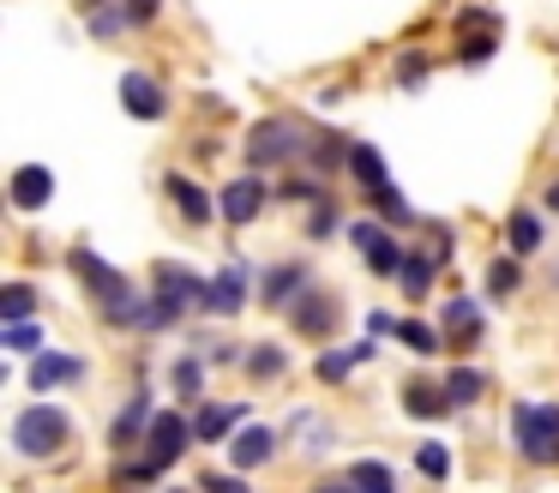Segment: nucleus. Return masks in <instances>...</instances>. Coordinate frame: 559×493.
I'll return each instance as SVG.
<instances>
[{
	"label": "nucleus",
	"instance_id": "nucleus-1",
	"mask_svg": "<svg viewBox=\"0 0 559 493\" xmlns=\"http://www.w3.org/2000/svg\"><path fill=\"white\" fill-rule=\"evenodd\" d=\"M67 265H73V271L85 277L91 301H97V313L115 325V331H139V313H145V289L127 283V277L115 271V265H103L91 247H73V253H67Z\"/></svg>",
	"mask_w": 559,
	"mask_h": 493
},
{
	"label": "nucleus",
	"instance_id": "nucleus-2",
	"mask_svg": "<svg viewBox=\"0 0 559 493\" xmlns=\"http://www.w3.org/2000/svg\"><path fill=\"white\" fill-rule=\"evenodd\" d=\"M511 445H518L523 463H559V403H511Z\"/></svg>",
	"mask_w": 559,
	"mask_h": 493
},
{
	"label": "nucleus",
	"instance_id": "nucleus-3",
	"mask_svg": "<svg viewBox=\"0 0 559 493\" xmlns=\"http://www.w3.org/2000/svg\"><path fill=\"white\" fill-rule=\"evenodd\" d=\"M307 144H313V132H301L289 115H265L247 132V163L253 168H289L307 156Z\"/></svg>",
	"mask_w": 559,
	"mask_h": 493
},
{
	"label": "nucleus",
	"instance_id": "nucleus-4",
	"mask_svg": "<svg viewBox=\"0 0 559 493\" xmlns=\"http://www.w3.org/2000/svg\"><path fill=\"white\" fill-rule=\"evenodd\" d=\"M67 433H73L67 409L37 403V409H25V415L13 421V451L19 457H49V451H61V445H67Z\"/></svg>",
	"mask_w": 559,
	"mask_h": 493
},
{
	"label": "nucleus",
	"instance_id": "nucleus-5",
	"mask_svg": "<svg viewBox=\"0 0 559 493\" xmlns=\"http://www.w3.org/2000/svg\"><path fill=\"white\" fill-rule=\"evenodd\" d=\"M349 247L361 253L367 271L385 277V283H397L403 259H409V253L397 247V235H391V223H379V216H361V223H349Z\"/></svg>",
	"mask_w": 559,
	"mask_h": 493
},
{
	"label": "nucleus",
	"instance_id": "nucleus-6",
	"mask_svg": "<svg viewBox=\"0 0 559 493\" xmlns=\"http://www.w3.org/2000/svg\"><path fill=\"white\" fill-rule=\"evenodd\" d=\"M187 439H199L193 421H187L181 409H157V421H151V433H145V457L157 469H175L181 451H187Z\"/></svg>",
	"mask_w": 559,
	"mask_h": 493
},
{
	"label": "nucleus",
	"instance_id": "nucleus-7",
	"mask_svg": "<svg viewBox=\"0 0 559 493\" xmlns=\"http://www.w3.org/2000/svg\"><path fill=\"white\" fill-rule=\"evenodd\" d=\"M271 192H277V187H265V180H259V168H253V175H235L229 187L217 192V216H223L229 228H241V223H253V216L265 211Z\"/></svg>",
	"mask_w": 559,
	"mask_h": 493
},
{
	"label": "nucleus",
	"instance_id": "nucleus-8",
	"mask_svg": "<svg viewBox=\"0 0 559 493\" xmlns=\"http://www.w3.org/2000/svg\"><path fill=\"white\" fill-rule=\"evenodd\" d=\"M253 265L247 259H235V265H223L217 277H211V295H205V313H217V319H229V313H241L247 301H253Z\"/></svg>",
	"mask_w": 559,
	"mask_h": 493
},
{
	"label": "nucleus",
	"instance_id": "nucleus-9",
	"mask_svg": "<svg viewBox=\"0 0 559 493\" xmlns=\"http://www.w3.org/2000/svg\"><path fill=\"white\" fill-rule=\"evenodd\" d=\"M289 331H301V337H331L337 331V295H325V289H301V295L289 301Z\"/></svg>",
	"mask_w": 559,
	"mask_h": 493
},
{
	"label": "nucleus",
	"instance_id": "nucleus-10",
	"mask_svg": "<svg viewBox=\"0 0 559 493\" xmlns=\"http://www.w3.org/2000/svg\"><path fill=\"white\" fill-rule=\"evenodd\" d=\"M85 379V355H67V349H37L31 355V373H25V385L31 391H61V385H79Z\"/></svg>",
	"mask_w": 559,
	"mask_h": 493
},
{
	"label": "nucleus",
	"instance_id": "nucleus-11",
	"mask_svg": "<svg viewBox=\"0 0 559 493\" xmlns=\"http://www.w3.org/2000/svg\"><path fill=\"white\" fill-rule=\"evenodd\" d=\"M439 331H445V349H475V343H481V331H487L481 301H475V295H451L445 313H439Z\"/></svg>",
	"mask_w": 559,
	"mask_h": 493
},
{
	"label": "nucleus",
	"instance_id": "nucleus-12",
	"mask_svg": "<svg viewBox=\"0 0 559 493\" xmlns=\"http://www.w3.org/2000/svg\"><path fill=\"white\" fill-rule=\"evenodd\" d=\"M121 108H127V115H133V120H163V115H169V91H163V79H157V72H127V79H121Z\"/></svg>",
	"mask_w": 559,
	"mask_h": 493
},
{
	"label": "nucleus",
	"instance_id": "nucleus-13",
	"mask_svg": "<svg viewBox=\"0 0 559 493\" xmlns=\"http://www.w3.org/2000/svg\"><path fill=\"white\" fill-rule=\"evenodd\" d=\"M271 451H277V427H265V421H247V427L229 439V463L241 469V476L265 469V463H271Z\"/></svg>",
	"mask_w": 559,
	"mask_h": 493
},
{
	"label": "nucleus",
	"instance_id": "nucleus-14",
	"mask_svg": "<svg viewBox=\"0 0 559 493\" xmlns=\"http://www.w3.org/2000/svg\"><path fill=\"white\" fill-rule=\"evenodd\" d=\"M157 295H169V301H181L187 313H205V295H211V277H199V271H187V265H157Z\"/></svg>",
	"mask_w": 559,
	"mask_h": 493
},
{
	"label": "nucleus",
	"instance_id": "nucleus-15",
	"mask_svg": "<svg viewBox=\"0 0 559 493\" xmlns=\"http://www.w3.org/2000/svg\"><path fill=\"white\" fill-rule=\"evenodd\" d=\"M151 421H157V403H151V391H133V397H127V409L109 421V445H115V451H127L133 439H145V433H151Z\"/></svg>",
	"mask_w": 559,
	"mask_h": 493
},
{
	"label": "nucleus",
	"instance_id": "nucleus-16",
	"mask_svg": "<svg viewBox=\"0 0 559 493\" xmlns=\"http://www.w3.org/2000/svg\"><path fill=\"white\" fill-rule=\"evenodd\" d=\"M163 187H169V199H175V211H181V216H187V223H193V228H205V223H211V216H217V199H211V192H205V187H199V180H193V175H181V168H175V175H169V180H163Z\"/></svg>",
	"mask_w": 559,
	"mask_h": 493
},
{
	"label": "nucleus",
	"instance_id": "nucleus-17",
	"mask_svg": "<svg viewBox=\"0 0 559 493\" xmlns=\"http://www.w3.org/2000/svg\"><path fill=\"white\" fill-rule=\"evenodd\" d=\"M55 199V168L49 163H19L13 168V204L19 211H43Z\"/></svg>",
	"mask_w": 559,
	"mask_h": 493
},
{
	"label": "nucleus",
	"instance_id": "nucleus-18",
	"mask_svg": "<svg viewBox=\"0 0 559 493\" xmlns=\"http://www.w3.org/2000/svg\"><path fill=\"white\" fill-rule=\"evenodd\" d=\"M259 283H265V289H259V301H265V307L289 313V301L301 295V289H313V277H307V265H271Z\"/></svg>",
	"mask_w": 559,
	"mask_h": 493
},
{
	"label": "nucleus",
	"instance_id": "nucleus-19",
	"mask_svg": "<svg viewBox=\"0 0 559 493\" xmlns=\"http://www.w3.org/2000/svg\"><path fill=\"white\" fill-rule=\"evenodd\" d=\"M235 427H247V409H241V403H205V409L193 415V433H199L205 445H229Z\"/></svg>",
	"mask_w": 559,
	"mask_h": 493
},
{
	"label": "nucleus",
	"instance_id": "nucleus-20",
	"mask_svg": "<svg viewBox=\"0 0 559 493\" xmlns=\"http://www.w3.org/2000/svg\"><path fill=\"white\" fill-rule=\"evenodd\" d=\"M445 409H451L445 379H403V415H415V421H439Z\"/></svg>",
	"mask_w": 559,
	"mask_h": 493
},
{
	"label": "nucleus",
	"instance_id": "nucleus-21",
	"mask_svg": "<svg viewBox=\"0 0 559 493\" xmlns=\"http://www.w3.org/2000/svg\"><path fill=\"white\" fill-rule=\"evenodd\" d=\"M542 240H547V223H542V211H530V204H518V211L506 216V247L518 253V259H530V253H542Z\"/></svg>",
	"mask_w": 559,
	"mask_h": 493
},
{
	"label": "nucleus",
	"instance_id": "nucleus-22",
	"mask_svg": "<svg viewBox=\"0 0 559 493\" xmlns=\"http://www.w3.org/2000/svg\"><path fill=\"white\" fill-rule=\"evenodd\" d=\"M373 349H379V337H361L355 349H325V355H319V379H325V385H343L355 367H361V361H373Z\"/></svg>",
	"mask_w": 559,
	"mask_h": 493
},
{
	"label": "nucleus",
	"instance_id": "nucleus-23",
	"mask_svg": "<svg viewBox=\"0 0 559 493\" xmlns=\"http://www.w3.org/2000/svg\"><path fill=\"white\" fill-rule=\"evenodd\" d=\"M343 175H349L361 192H373V187H385V180H391V168H385V156H379V144L355 139V151H349V168H343Z\"/></svg>",
	"mask_w": 559,
	"mask_h": 493
},
{
	"label": "nucleus",
	"instance_id": "nucleus-24",
	"mask_svg": "<svg viewBox=\"0 0 559 493\" xmlns=\"http://www.w3.org/2000/svg\"><path fill=\"white\" fill-rule=\"evenodd\" d=\"M349 151H355V139H343V132H313L307 163H313V175H331V168H349Z\"/></svg>",
	"mask_w": 559,
	"mask_h": 493
},
{
	"label": "nucleus",
	"instance_id": "nucleus-25",
	"mask_svg": "<svg viewBox=\"0 0 559 493\" xmlns=\"http://www.w3.org/2000/svg\"><path fill=\"white\" fill-rule=\"evenodd\" d=\"M433 277H439L433 253H409V259H403V271H397V289L409 301H427V295H433Z\"/></svg>",
	"mask_w": 559,
	"mask_h": 493
},
{
	"label": "nucleus",
	"instance_id": "nucleus-26",
	"mask_svg": "<svg viewBox=\"0 0 559 493\" xmlns=\"http://www.w3.org/2000/svg\"><path fill=\"white\" fill-rule=\"evenodd\" d=\"M367 204H373V216H379V223H391V228H409V223H415V211H409V199H403L397 180L373 187V192H367Z\"/></svg>",
	"mask_w": 559,
	"mask_h": 493
},
{
	"label": "nucleus",
	"instance_id": "nucleus-27",
	"mask_svg": "<svg viewBox=\"0 0 559 493\" xmlns=\"http://www.w3.org/2000/svg\"><path fill=\"white\" fill-rule=\"evenodd\" d=\"M481 391H487V373H481V367H451V373H445V397H451V409L481 403Z\"/></svg>",
	"mask_w": 559,
	"mask_h": 493
},
{
	"label": "nucleus",
	"instance_id": "nucleus-28",
	"mask_svg": "<svg viewBox=\"0 0 559 493\" xmlns=\"http://www.w3.org/2000/svg\"><path fill=\"white\" fill-rule=\"evenodd\" d=\"M518 289H523V259H518V253H506V259L487 265V295H493V301H511Z\"/></svg>",
	"mask_w": 559,
	"mask_h": 493
},
{
	"label": "nucleus",
	"instance_id": "nucleus-29",
	"mask_svg": "<svg viewBox=\"0 0 559 493\" xmlns=\"http://www.w3.org/2000/svg\"><path fill=\"white\" fill-rule=\"evenodd\" d=\"M397 343L415 349V355H439V349H445V331H439V325H427V319H403L397 325Z\"/></svg>",
	"mask_w": 559,
	"mask_h": 493
},
{
	"label": "nucleus",
	"instance_id": "nucleus-30",
	"mask_svg": "<svg viewBox=\"0 0 559 493\" xmlns=\"http://www.w3.org/2000/svg\"><path fill=\"white\" fill-rule=\"evenodd\" d=\"M163 469L151 463V457H127V463H115L109 469V481H115V493H139V488H151Z\"/></svg>",
	"mask_w": 559,
	"mask_h": 493
},
{
	"label": "nucleus",
	"instance_id": "nucleus-31",
	"mask_svg": "<svg viewBox=\"0 0 559 493\" xmlns=\"http://www.w3.org/2000/svg\"><path fill=\"white\" fill-rule=\"evenodd\" d=\"M241 361H247V373H253V379H265V385H271V379H283V373H289V355H283L277 343H253V349H247Z\"/></svg>",
	"mask_w": 559,
	"mask_h": 493
},
{
	"label": "nucleus",
	"instance_id": "nucleus-32",
	"mask_svg": "<svg viewBox=\"0 0 559 493\" xmlns=\"http://www.w3.org/2000/svg\"><path fill=\"white\" fill-rule=\"evenodd\" d=\"M349 481H355L361 493H397V476H391L385 457H361V463L349 469Z\"/></svg>",
	"mask_w": 559,
	"mask_h": 493
},
{
	"label": "nucleus",
	"instance_id": "nucleus-33",
	"mask_svg": "<svg viewBox=\"0 0 559 493\" xmlns=\"http://www.w3.org/2000/svg\"><path fill=\"white\" fill-rule=\"evenodd\" d=\"M0 343L13 349V355H37V349H43V325H37V319H13V325H0Z\"/></svg>",
	"mask_w": 559,
	"mask_h": 493
},
{
	"label": "nucleus",
	"instance_id": "nucleus-34",
	"mask_svg": "<svg viewBox=\"0 0 559 493\" xmlns=\"http://www.w3.org/2000/svg\"><path fill=\"white\" fill-rule=\"evenodd\" d=\"M199 391H205V355H181V361H175V397L193 403Z\"/></svg>",
	"mask_w": 559,
	"mask_h": 493
},
{
	"label": "nucleus",
	"instance_id": "nucleus-35",
	"mask_svg": "<svg viewBox=\"0 0 559 493\" xmlns=\"http://www.w3.org/2000/svg\"><path fill=\"white\" fill-rule=\"evenodd\" d=\"M337 228H343V211H337V199L325 192V199H319L313 211H307V240H331Z\"/></svg>",
	"mask_w": 559,
	"mask_h": 493
},
{
	"label": "nucleus",
	"instance_id": "nucleus-36",
	"mask_svg": "<svg viewBox=\"0 0 559 493\" xmlns=\"http://www.w3.org/2000/svg\"><path fill=\"white\" fill-rule=\"evenodd\" d=\"M415 469H421L427 481H451V451L439 439H427V445H415Z\"/></svg>",
	"mask_w": 559,
	"mask_h": 493
},
{
	"label": "nucleus",
	"instance_id": "nucleus-37",
	"mask_svg": "<svg viewBox=\"0 0 559 493\" xmlns=\"http://www.w3.org/2000/svg\"><path fill=\"white\" fill-rule=\"evenodd\" d=\"M121 31H133L127 7H109V0H103V7L91 12V36H97V43H109V36H121Z\"/></svg>",
	"mask_w": 559,
	"mask_h": 493
},
{
	"label": "nucleus",
	"instance_id": "nucleus-38",
	"mask_svg": "<svg viewBox=\"0 0 559 493\" xmlns=\"http://www.w3.org/2000/svg\"><path fill=\"white\" fill-rule=\"evenodd\" d=\"M31 313H37V289H31V283H13L7 295H0V319H7V325L31 319Z\"/></svg>",
	"mask_w": 559,
	"mask_h": 493
},
{
	"label": "nucleus",
	"instance_id": "nucleus-39",
	"mask_svg": "<svg viewBox=\"0 0 559 493\" xmlns=\"http://www.w3.org/2000/svg\"><path fill=\"white\" fill-rule=\"evenodd\" d=\"M493 36L499 31H481V36H475V31H463V43H457V60H463V67H481V60H493Z\"/></svg>",
	"mask_w": 559,
	"mask_h": 493
},
{
	"label": "nucleus",
	"instance_id": "nucleus-40",
	"mask_svg": "<svg viewBox=\"0 0 559 493\" xmlns=\"http://www.w3.org/2000/svg\"><path fill=\"white\" fill-rule=\"evenodd\" d=\"M277 199H295V204H319V199H325V187H319V175H283Z\"/></svg>",
	"mask_w": 559,
	"mask_h": 493
},
{
	"label": "nucleus",
	"instance_id": "nucleus-41",
	"mask_svg": "<svg viewBox=\"0 0 559 493\" xmlns=\"http://www.w3.org/2000/svg\"><path fill=\"white\" fill-rule=\"evenodd\" d=\"M421 79H427V55H421V48H403V55H397V84H403V91H415Z\"/></svg>",
	"mask_w": 559,
	"mask_h": 493
},
{
	"label": "nucleus",
	"instance_id": "nucleus-42",
	"mask_svg": "<svg viewBox=\"0 0 559 493\" xmlns=\"http://www.w3.org/2000/svg\"><path fill=\"white\" fill-rule=\"evenodd\" d=\"M199 493H247V476H199Z\"/></svg>",
	"mask_w": 559,
	"mask_h": 493
},
{
	"label": "nucleus",
	"instance_id": "nucleus-43",
	"mask_svg": "<svg viewBox=\"0 0 559 493\" xmlns=\"http://www.w3.org/2000/svg\"><path fill=\"white\" fill-rule=\"evenodd\" d=\"M121 7H127V19H133V24H151L163 12V0H121Z\"/></svg>",
	"mask_w": 559,
	"mask_h": 493
},
{
	"label": "nucleus",
	"instance_id": "nucleus-44",
	"mask_svg": "<svg viewBox=\"0 0 559 493\" xmlns=\"http://www.w3.org/2000/svg\"><path fill=\"white\" fill-rule=\"evenodd\" d=\"M307 493H361V488H355L349 476H325V481H313Z\"/></svg>",
	"mask_w": 559,
	"mask_h": 493
},
{
	"label": "nucleus",
	"instance_id": "nucleus-45",
	"mask_svg": "<svg viewBox=\"0 0 559 493\" xmlns=\"http://www.w3.org/2000/svg\"><path fill=\"white\" fill-rule=\"evenodd\" d=\"M397 325L403 319H391V313H367V331H373V337H397Z\"/></svg>",
	"mask_w": 559,
	"mask_h": 493
},
{
	"label": "nucleus",
	"instance_id": "nucleus-46",
	"mask_svg": "<svg viewBox=\"0 0 559 493\" xmlns=\"http://www.w3.org/2000/svg\"><path fill=\"white\" fill-rule=\"evenodd\" d=\"M542 204H547V211L559 216V180H547V199H542Z\"/></svg>",
	"mask_w": 559,
	"mask_h": 493
},
{
	"label": "nucleus",
	"instance_id": "nucleus-47",
	"mask_svg": "<svg viewBox=\"0 0 559 493\" xmlns=\"http://www.w3.org/2000/svg\"><path fill=\"white\" fill-rule=\"evenodd\" d=\"M547 283H554V289H559V259H554V277H547Z\"/></svg>",
	"mask_w": 559,
	"mask_h": 493
},
{
	"label": "nucleus",
	"instance_id": "nucleus-48",
	"mask_svg": "<svg viewBox=\"0 0 559 493\" xmlns=\"http://www.w3.org/2000/svg\"><path fill=\"white\" fill-rule=\"evenodd\" d=\"M175 493H193V488H175Z\"/></svg>",
	"mask_w": 559,
	"mask_h": 493
},
{
	"label": "nucleus",
	"instance_id": "nucleus-49",
	"mask_svg": "<svg viewBox=\"0 0 559 493\" xmlns=\"http://www.w3.org/2000/svg\"><path fill=\"white\" fill-rule=\"evenodd\" d=\"M97 7H103V0H97Z\"/></svg>",
	"mask_w": 559,
	"mask_h": 493
}]
</instances>
